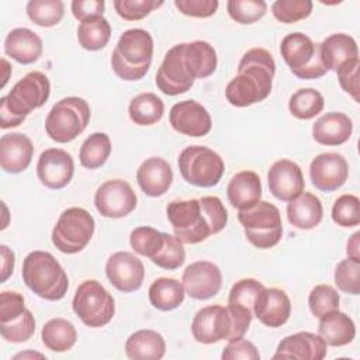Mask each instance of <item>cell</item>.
<instances>
[{
  "mask_svg": "<svg viewBox=\"0 0 360 360\" xmlns=\"http://www.w3.org/2000/svg\"><path fill=\"white\" fill-rule=\"evenodd\" d=\"M174 236L181 243H200L221 232L228 222V211L217 195L174 200L166 207Z\"/></svg>",
  "mask_w": 360,
  "mask_h": 360,
  "instance_id": "obj_1",
  "label": "cell"
},
{
  "mask_svg": "<svg viewBox=\"0 0 360 360\" xmlns=\"http://www.w3.org/2000/svg\"><path fill=\"white\" fill-rule=\"evenodd\" d=\"M276 73L273 55L263 48H252L243 53L238 75L226 84L225 97L235 107H248L269 97Z\"/></svg>",
  "mask_w": 360,
  "mask_h": 360,
  "instance_id": "obj_2",
  "label": "cell"
},
{
  "mask_svg": "<svg viewBox=\"0 0 360 360\" xmlns=\"http://www.w3.org/2000/svg\"><path fill=\"white\" fill-rule=\"evenodd\" d=\"M51 94L46 75L38 70L27 73L0 98V128H14L24 122L28 114L42 107Z\"/></svg>",
  "mask_w": 360,
  "mask_h": 360,
  "instance_id": "obj_3",
  "label": "cell"
},
{
  "mask_svg": "<svg viewBox=\"0 0 360 360\" xmlns=\"http://www.w3.org/2000/svg\"><path fill=\"white\" fill-rule=\"evenodd\" d=\"M153 58V38L142 28L124 31L111 55L114 73L127 82L141 80L149 70Z\"/></svg>",
  "mask_w": 360,
  "mask_h": 360,
  "instance_id": "obj_4",
  "label": "cell"
},
{
  "mask_svg": "<svg viewBox=\"0 0 360 360\" xmlns=\"http://www.w3.org/2000/svg\"><path fill=\"white\" fill-rule=\"evenodd\" d=\"M21 276L25 285L46 301L62 300L69 288L63 267L49 252H30L22 260Z\"/></svg>",
  "mask_w": 360,
  "mask_h": 360,
  "instance_id": "obj_5",
  "label": "cell"
},
{
  "mask_svg": "<svg viewBox=\"0 0 360 360\" xmlns=\"http://www.w3.org/2000/svg\"><path fill=\"white\" fill-rule=\"evenodd\" d=\"M90 114V105L84 98L65 97L56 101L46 115V135L58 143L72 142L86 129Z\"/></svg>",
  "mask_w": 360,
  "mask_h": 360,
  "instance_id": "obj_6",
  "label": "cell"
},
{
  "mask_svg": "<svg viewBox=\"0 0 360 360\" xmlns=\"http://www.w3.org/2000/svg\"><path fill=\"white\" fill-rule=\"evenodd\" d=\"M246 239L257 249L276 246L283 236V224L278 208L269 201H259L256 205L238 212Z\"/></svg>",
  "mask_w": 360,
  "mask_h": 360,
  "instance_id": "obj_7",
  "label": "cell"
},
{
  "mask_svg": "<svg viewBox=\"0 0 360 360\" xmlns=\"http://www.w3.org/2000/svg\"><path fill=\"white\" fill-rule=\"evenodd\" d=\"M280 53L292 75L298 79H319L328 72L321 58L319 44H315L302 32L285 35L280 45Z\"/></svg>",
  "mask_w": 360,
  "mask_h": 360,
  "instance_id": "obj_8",
  "label": "cell"
},
{
  "mask_svg": "<svg viewBox=\"0 0 360 360\" xmlns=\"http://www.w3.org/2000/svg\"><path fill=\"white\" fill-rule=\"evenodd\" d=\"M94 228V218L87 210L70 207L59 215L52 229V243L62 253H79L91 240Z\"/></svg>",
  "mask_w": 360,
  "mask_h": 360,
  "instance_id": "obj_9",
  "label": "cell"
},
{
  "mask_svg": "<svg viewBox=\"0 0 360 360\" xmlns=\"http://www.w3.org/2000/svg\"><path fill=\"white\" fill-rule=\"evenodd\" d=\"M179 170L181 177L195 187H214L224 174V160L212 149L191 145L180 152Z\"/></svg>",
  "mask_w": 360,
  "mask_h": 360,
  "instance_id": "obj_10",
  "label": "cell"
},
{
  "mask_svg": "<svg viewBox=\"0 0 360 360\" xmlns=\"http://www.w3.org/2000/svg\"><path fill=\"white\" fill-rule=\"evenodd\" d=\"M72 308L89 328L105 326L115 314L112 295L97 280H86L76 288Z\"/></svg>",
  "mask_w": 360,
  "mask_h": 360,
  "instance_id": "obj_11",
  "label": "cell"
},
{
  "mask_svg": "<svg viewBox=\"0 0 360 360\" xmlns=\"http://www.w3.org/2000/svg\"><path fill=\"white\" fill-rule=\"evenodd\" d=\"M193 338L202 345L235 339L233 321L226 307L208 305L197 311L191 322Z\"/></svg>",
  "mask_w": 360,
  "mask_h": 360,
  "instance_id": "obj_12",
  "label": "cell"
},
{
  "mask_svg": "<svg viewBox=\"0 0 360 360\" xmlns=\"http://www.w3.org/2000/svg\"><path fill=\"white\" fill-rule=\"evenodd\" d=\"M136 201L132 187L121 179L107 180L94 194V205L105 218L127 217L136 208Z\"/></svg>",
  "mask_w": 360,
  "mask_h": 360,
  "instance_id": "obj_13",
  "label": "cell"
},
{
  "mask_svg": "<svg viewBox=\"0 0 360 360\" xmlns=\"http://www.w3.org/2000/svg\"><path fill=\"white\" fill-rule=\"evenodd\" d=\"M264 285L255 278H242L236 281L228 295V311L233 321L235 339L243 338L252 322L253 305L257 294Z\"/></svg>",
  "mask_w": 360,
  "mask_h": 360,
  "instance_id": "obj_14",
  "label": "cell"
},
{
  "mask_svg": "<svg viewBox=\"0 0 360 360\" xmlns=\"http://www.w3.org/2000/svg\"><path fill=\"white\" fill-rule=\"evenodd\" d=\"M184 42L172 46L156 73L158 89L167 96H179L188 91L194 83L184 66Z\"/></svg>",
  "mask_w": 360,
  "mask_h": 360,
  "instance_id": "obj_15",
  "label": "cell"
},
{
  "mask_svg": "<svg viewBox=\"0 0 360 360\" xmlns=\"http://www.w3.org/2000/svg\"><path fill=\"white\" fill-rule=\"evenodd\" d=\"M186 294L194 300H210L215 297L222 285V273L219 267L208 260H198L188 264L181 277Z\"/></svg>",
  "mask_w": 360,
  "mask_h": 360,
  "instance_id": "obj_16",
  "label": "cell"
},
{
  "mask_svg": "<svg viewBox=\"0 0 360 360\" xmlns=\"http://www.w3.org/2000/svg\"><path fill=\"white\" fill-rule=\"evenodd\" d=\"M105 274L118 291L134 292L143 283L145 267L141 259L131 252H115L105 263Z\"/></svg>",
  "mask_w": 360,
  "mask_h": 360,
  "instance_id": "obj_17",
  "label": "cell"
},
{
  "mask_svg": "<svg viewBox=\"0 0 360 360\" xmlns=\"http://www.w3.org/2000/svg\"><path fill=\"white\" fill-rule=\"evenodd\" d=\"M75 173V162L70 153L59 148L44 150L37 163V176L41 184L48 188L59 190L66 187Z\"/></svg>",
  "mask_w": 360,
  "mask_h": 360,
  "instance_id": "obj_18",
  "label": "cell"
},
{
  "mask_svg": "<svg viewBox=\"0 0 360 360\" xmlns=\"http://www.w3.org/2000/svg\"><path fill=\"white\" fill-rule=\"evenodd\" d=\"M349 176L346 159L335 152H325L315 156L309 165V177L315 188L330 193L340 188Z\"/></svg>",
  "mask_w": 360,
  "mask_h": 360,
  "instance_id": "obj_19",
  "label": "cell"
},
{
  "mask_svg": "<svg viewBox=\"0 0 360 360\" xmlns=\"http://www.w3.org/2000/svg\"><path fill=\"white\" fill-rule=\"evenodd\" d=\"M169 121L174 131L194 138L207 135L212 128L210 112L195 100H184L176 103L170 108Z\"/></svg>",
  "mask_w": 360,
  "mask_h": 360,
  "instance_id": "obj_20",
  "label": "cell"
},
{
  "mask_svg": "<svg viewBox=\"0 0 360 360\" xmlns=\"http://www.w3.org/2000/svg\"><path fill=\"white\" fill-rule=\"evenodd\" d=\"M267 181L270 193L284 202L297 198L305 187L301 167L290 159L274 162L269 169Z\"/></svg>",
  "mask_w": 360,
  "mask_h": 360,
  "instance_id": "obj_21",
  "label": "cell"
},
{
  "mask_svg": "<svg viewBox=\"0 0 360 360\" xmlns=\"http://www.w3.org/2000/svg\"><path fill=\"white\" fill-rule=\"evenodd\" d=\"M253 315L264 326L280 328L291 315V301L285 291L276 287H263L256 297Z\"/></svg>",
  "mask_w": 360,
  "mask_h": 360,
  "instance_id": "obj_22",
  "label": "cell"
},
{
  "mask_svg": "<svg viewBox=\"0 0 360 360\" xmlns=\"http://www.w3.org/2000/svg\"><path fill=\"white\" fill-rule=\"evenodd\" d=\"M326 343L312 332H298L285 336L277 346L273 359L322 360L326 356Z\"/></svg>",
  "mask_w": 360,
  "mask_h": 360,
  "instance_id": "obj_23",
  "label": "cell"
},
{
  "mask_svg": "<svg viewBox=\"0 0 360 360\" xmlns=\"http://www.w3.org/2000/svg\"><path fill=\"white\" fill-rule=\"evenodd\" d=\"M34 156L31 139L20 132L4 134L0 138V166L4 172L17 174L24 172Z\"/></svg>",
  "mask_w": 360,
  "mask_h": 360,
  "instance_id": "obj_24",
  "label": "cell"
},
{
  "mask_svg": "<svg viewBox=\"0 0 360 360\" xmlns=\"http://www.w3.org/2000/svg\"><path fill=\"white\" fill-rule=\"evenodd\" d=\"M136 181L148 197H160L167 193L173 181L170 165L162 158H149L136 170Z\"/></svg>",
  "mask_w": 360,
  "mask_h": 360,
  "instance_id": "obj_25",
  "label": "cell"
},
{
  "mask_svg": "<svg viewBox=\"0 0 360 360\" xmlns=\"http://www.w3.org/2000/svg\"><path fill=\"white\" fill-rule=\"evenodd\" d=\"M353 132L352 120L338 111L326 112L312 125V138L319 145L338 146L349 141Z\"/></svg>",
  "mask_w": 360,
  "mask_h": 360,
  "instance_id": "obj_26",
  "label": "cell"
},
{
  "mask_svg": "<svg viewBox=\"0 0 360 360\" xmlns=\"http://www.w3.org/2000/svg\"><path fill=\"white\" fill-rule=\"evenodd\" d=\"M42 39L30 28H14L4 39L6 55L22 65L37 62L42 55Z\"/></svg>",
  "mask_w": 360,
  "mask_h": 360,
  "instance_id": "obj_27",
  "label": "cell"
},
{
  "mask_svg": "<svg viewBox=\"0 0 360 360\" xmlns=\"http://www.w3.org/2000/svg\"><path fill=\"white\" fill-rule=\"evenodd\" d=\"M226 195L233 208H238L239 211L252 208L262 197V181L259 174L252 170L236 173L228 183Z\"/></svg>",
  "mask_w": 360,
  "mask_h": 360,
  "instance_id": "obj_28",
  "label": "cell"
},
{
  "mask_svg": "<svg viewBox=\"0 0 360 360\" xmlns=\"http://www.w3.org/2000/svg\"><path fill=\"white\" fill-rule=\"evenodd\" d=\"M318 335L326 345L340 347L353 342L356 326L349 315L339 309H333L319 318Z\"/></svg>",
  "mask_w": 360,
  "mask_h": 360,
  "instance_id": "obj_29",
  "label": "cell"
},
{
  "mask_svg": "<svg viewBox=\"0 0 360 360\" xmlns=\"http://www.w3.org/2000/svg\"><path fill=\"white\" fill-rule=\"evenodd\" d=\"M323 217V207L321 200L312 194L302 191L297 198L288 201L287 219L288 222L302 231H309L318 226Z\"/></svg>",
  "mask_w": 360,
  "mask_h": 360,
  "instance_id": "obj_30",
  "label": "cell"
},
{
  "mask_svg": "<svg viewBox=\"0 0 360 360\" xmlns=\"http://www.w3.org/2000/svg\"><path fill=\"white\" fill-rule=\"evenodd\" d=\"M321 58L328 70H338L346 62L359 58V48L349 34H332L319 44Z\"/></svg>",
  "mask_w": 360,
  "mask_h": 360,
  "instance_id": "obj_31",
  "label": "cell"
},
{
  "mask_svg": "<svg viewBox=\"0 0 360 360\" xmlns=\"http://www.w3.org/2000/svg\"><path fill=\"white\" fill-rule=\"evenodd\" d=\"M184 66L191 79H205L211 76L218 63L217 52L207 41L184 42Z\"/></svg>",
  "mask_w": 360,
  "mask_h": 360,
  "instance_id": "obj_32",
  "label": "cell"
},
{
  "mask_svg": "<svg viewBox=\"0 0 360 360\" xmlns=\"http://www.w3.org/2000/svg\"><path fill=\"white\" fill-rule=\"evenodd\" d=\"M166 353L163 336L152 329H141L129 335L125 342V354L132 360H159Z\"/></svg>",
  "mask_w": 360,
  "mask_h": 360,
  "instance_id": "obj_33",
  "label": "cell"
},
{
  "mask_svg": "<svg viewBox=\"0 0 360 360\" xmlns=\"http://www.w3.org/2000/svg\"><path fill=\"white\" fill-rule=\"evenodd\" d=\"M41 339L46 349L62 353L70 350L76 340L77 332L75 325L65 318H52L42 326Z\"/></svg>",
  "mask_w": 360,
  "mask_h": 360,
  "instance_id": "obj_34",
  "label": "cell"
},
{
  "mask_svg": "<svg viewBox=\"0 0 360 360\" xmlns=\"http://www.w3.org/2000/svg\"><path fill=\"white\" fill-rule=\"evenodd\" d=\"M149 301L159 311H172L180 307L184 301V287L176 278L160 277L149 287Z\"/></svg>",
  "mask_w": 360,
  "mask_h": 360,
  "instance_id": "obj_35",
  "label": "cell"
},
{
  "mask_svg": "<svg viewBox=\"0 0 360 360\" xmlns=\"http://www.w3.org/2000/svg\"><path fill=\"white\" fill-rule=\"evenodd\" d=\"M165 104L155 93H141L135 96L128 105V114L136 125H153L162 120Z\"/></svg>",
  "mask_w": 360,
  "mask_h": 360,
  "instance_id": "obj_36",
  "label": "cell"
},
{
  "mask_svg": "<svg viewBox=\"0 0 360 360\" xmlns=\"http://www.w3.org/2000/svg\"><path fill=\"white\" fill-rule=\"evenodd\" d=\"M111 37V25L107 18L94 17L86 20L77 27V41L79 45L87 51L103 49Z\"/></svg>",
  "mask_w": 360,
  "mask_h": 360,
  "instance_id": "obj_37",
  "label": "cell"
},
{
  "mask_svg": "<svg viewBox=\"0 0 360 360\" xmlns=\"http://www.w3.org/2000/svg\"><path fill=\"white\" fill-rule=\"evenodd\" d=\"M111 153V141L110 136L104 132H94L80 146L79 159L80 165L86 169H98L101 167Z\"/></svg>",
  "mask_w": 360,
  "mask_h": 360,
  "instance_id": "obj_38",
  "label": "cell"
},
{
  "mask_svg": "<svg viewBox=\"0 0 360 360\" xmlns=\"http://www.w3.org/2000/svg\"><path fill=\"white\" fill-rule=\"evenodd\" d=\"M325 105L323 96L311 87L300 89L290 97L288 110L298 120H311L318 115Z\"/></svg>",
  "mask_w": 360,
  "mask_h": 360,
  "instance_id": "obj_39",
  "label": "cell"
},
{
  "mask_svg": "<svg viewBox=\"0 0 360 360\" xmlns=\"http://www.w3.org/2000/svg\"><path fill=\"white\" fill-rule=\"evenodd\" d=\"M28 18L39 27H53L65 15V4L60 0H30L25 6Z\"/></svg>",
  "mask_w": 360,
  "mask_h": 360,
  "instance_id": "obj_40",
  "label": "cell"
},
{
  "mask_svg": "<svg viewBox=\"0 0 360 360\" xmlns=\"http://www.w3.org/2000/svg\"><path fill=\"white\" fill-rule=\"evenodd\" d=\"M129 243L138 255L152 260L165 243V232H160L152 226H138L132 229Z\"/></svg>",
  "mask_w": 360,
  "mask_h": 360,
  "instance_id": "obj_41",
  "label": "cell"
},
{
  "mask_svg": "<svg viewBox=\"0 0 360 360\" xmlns=\"http://www.w3.org/2000/svg\"><path fill=\"white\" fill-rule=\"evenodd\" d=\"M35 332V318L27 308L21 315L11 321L0 322L1 338L11 343L27 342Z\"/></svg>",
  "mask_w": 360,
  "mask_h": 360,
  "instance_id": "obj_42",
  "label": "cell"
},
{
  "mask_svg": "<svg viewBox=\"0 0 360 360\" xmlns=\"http://www.w3.org/2000/svg\"><path fill=\"white\" fill-rule=\"evenodd\" d=\"M335 284L342 292L360 294V260L347 257L338 263L335 269Z\"/></svg>",
  "mask_w": 360,
  "mask_h": 360,
  "instance_id": "obj_43",
  "label": "cell"
},
{
  "mask_svg": "<svg viewBox=\"0 0 360 360\" xmlns=\"http://www.w3.org/2000/svg\"><path fill=\"white\" fill-rule=\"evenodd\" d=\"M226 10L233 21L239 24H253L264 17L267 4L263 0H229Z\"/></svg>",
  "mask_w": 360,
  "mask_h": 360,
  "instance_id": "obj_44",
  "label": "cell"
},
{
  "mask_svg": "<svg viewBox=\"0 0 360 360\" xmlns=\"http://www.w3.org/2000/svg\"><path fill=\"white\" fill-rule=\"evenodd\" d=\"M312 11L311 0H276L271 4L274 18L284 24H292L309 17Z\"/></svg>",
  "mask_w": 360,
  "mask_h": 360,
  "instance_id": "obj_45",
  "label": "cell"
},
{
  "mask_svg": "<svg viewBox=\"0 0 360 360\" xmlns=\"http://www.w3.org/2000/svg\"><path fill=\"white\" fill-rule=\"evenodd\" d=\"M339 292L329 284L315 285L308 295V307L315 318L333 309H339Z\"/></svg>",
  "mask_w": 360,
  "mask_h": 360,
  "instance_id": "obj_46",
  "label": "cell"
},
{
  "mask_svg": "<svg viewBox=\"0 0 360 360\" xmlns=\"http://www.w3.org/2000/svg\"><path fill=\"white\" fill-rule=\"evenodd\" d=\"M186 260V250L183 243L176 236L165 232V243L159 253L152 259V262L165 270H176Z\"/></svg>",
  "mask_w": 360,
  "mask_h": 360,
  "instance_id": "obj_47",
  "label": "cell"
},
{
  "mask_svg": "<svg viewBox=\"0 0 360 360\" xmlns=\"http://www.w3.org/2000/svg\"><path fill=\"white\" fill-rule=\"evenodd\" d=\"M332 219L343 228L357 226L360 224L359 197L354 194L340 195L332 207Z\"/></svg>",
  "mask_w": 360,
  "mask_h": 360,
  "instance_id": "obj_48",
  "label": "cell"
},
{
  "mask_svg": "<svg viewBox=\"0 0 360 360\" xmlns=\"http://www.w3.org/2000/svg\"><path fill=\"white\" fill-rule=\"evenodd\" d=\"M117 14L127 21L142 20L150 14L155 8L163 6V1L156 0H114L112 1Z\"/></svg>",
  "mask_w": 360,
  "mask_h": 360,
  "instance_id": "obj_49",
  "label": "cell"
},
{
  "mask_svg": "<svg viewBox=\"0 0 360 360\" xmlns=\"http://www.w3.org/2000/svg\"><path fill=\"white\" fill-rule=\"evenodd\" d=\"M359 69L360 60L359 58H356L346 62L336 70L340 87L347 94H350L354 98V101H359Z\"/></svg>",
  "mask_w": 360,
  "mask_h": 360,
  "instance_id": "obj_50",
  "label": "cell"
},
{
  "mask_svg": "<svg viewBox=\"0 0 360 360\" xmlns=\"http://www.w3.org/2000/svg\"><path fill=\"white\" fill-rule=\"evenodd\" d=\"M222 360H238V359H245V360H259L260 353L257 347L250 342L243 338L232 339L229 343L225 346L222 354Z\"/></svg>",
  "mask_w": 360,
  "mask_h": 360,
  "instance_id": "obj_51",
  "label": "cell"
},
{
  "mask_svg": "<svg viewBox=\"0 0 360 360\" xmlns=\"http://www.w3.org/2000/svg\"><path fill=\"white\" fill-rule=\"evenodd\" d=\"M218 4V0H174V6L180 13L197 18L214 15Z\"/></svg>",
  "mask_w": 360,
  "mask_h": 360,
  "instance_id": "obj_52",
  "label": "cell"
},
{
  "mask_svg": "<svg viewBox=\"0 0 360 360\" xmlns=\"http://www.w3.org/2000/svg\"><path fill=\"white\" fill-rule=\"evenodd\" d=\"M24 297L17 291H3L0 294V322H7L25 311Z\"/></svg>",
  "mask_w": 360,
  "mask_h": 360,
  "instance_id": "obj_53",
  "label": "cell"
},
{
  "mask_svg": "<svg viewBox=\"0 0 360 360\" xmlns=\"http://www.w3.org/2000/svg\"><path fill=\"white\" fill-rule=\"evenodd\" d=\"M70 8L75 18L83 22L94 17H101L105 8V3L104 0H73L70 3Z\"/></svg>",
  "mask_w": 360,
  "mask_h": 360,
  "instance_id": "obj_54",
  "label": "cell"
},
{
  "mask_svg": "<svg viewBox=\"0 0 360 360\" xmlns=\"http://www.w3.org/2000/svg\"><path fill=\"white\" fill-rule=\"evenodd\" d=\"M0 253H1V283H4L13 274L15 257H14V252L6 245L0 246Z\"/></svg>",
  "mask_w": 360,
  "mask_h": 360,
  "instance_id": "obj_55",
  "label": "cell"
},
{
  "mask_svg": "<svg viewBox=\"0 0 360 360\" xmlns=\"http://www.w3.org/2000/svg\"><path fill=\"white\" fill-rule=\"evenodd\" d=\"M359 236H360V232H356L352 235V238L349 239L347 242V256L349 257H353V259H359L360 260V252H359Z\"/></svg>",
  "mask_w": 360,
  "mask_h": 360,
  "instance_id": "obj_56",
  "label": "cell"
},
{
  "mask_svg": "<svg viewBox=\"0 0 360 360\" xmlns=\"http://www.w3.org/2000/svg\"><path fill=\"white\" fill-rule=\"evenodd\" d=\"M1 63H3V66H4V69H6V76H4V79H3V83H1V86H4V84L7 83V80H8V73H7V72H8V70H11V68H10V65L7 63V60H6L4 58L1 59Z\"/></svg>",
  "mask_w": 360,
  "mask_h": 360,
  "instance_id": "obj_57",
  "label": "cell"
},
{
  "mask_svg": "<svg viewBox=\"0 0 360 360\" xmlns=\"http://www.w3.org/2000/svg\"><path fill=\"white\" fill-rule=\"evenodd\" d=\"M24 356H27V354H22V353H20V354H17V356H14V359H20V357H24ZM28 356H38V357H44L42 354H39V353H28Z\"/></svg>",
  "mask_w": 360,
  "mask_h": 360,
  "instance_id": "obj_58",
  "label": "cell"
}]
</instances>
